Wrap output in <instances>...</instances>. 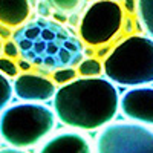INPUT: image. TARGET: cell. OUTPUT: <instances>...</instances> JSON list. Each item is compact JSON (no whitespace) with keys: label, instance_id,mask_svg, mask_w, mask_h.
Wrapping results in <instances>:
<instances>
[{"label":"cell","instance_id":"1","mask_svg":"<svg viewBox=\"0 0 153 153\" xmlns=\"http://www.w3.org/2000/svg\"><path fill=\"white\" fill-rule=\"evenodd\" d=\"M57 118L78 130H97L107 126L120 110V94L109 80L84 76L66 83L55 92Z\"/></svg>","mask_w":153,"mask_h":153},{"label":"cell","instance_id":"2","mask_svg":"<svg viewBox=\"0 0 153 153\" xmlns=\"http://www.w3.org/2000/svg\"><path fill=\"white\" fill-rule=\"evenodd\" d=\"M22 58L43 69L74 68L83 61L84 48L80 37L61 23L35 19L22 25L12 34Z\"/></svg>","mask_w":153,"mask_h":153},{"label":"cell","instance_id":"3","mask_svg":"<svg viewBox=\"0 0 153 153\" xmlns=\"http://www.w3.org/2000/svg\"><path fill=\"white\" fill-rule=\"evenodd\" d=\"M106 76L121 86L153 83V38L130 34L104 58Z\"/></svg>","mask_w":153,"mask_h":153},{"label":"cell","instance_id":"4","mask_svg":"<svg viewBox=\"0 0 153 153\" xmlns=\"http://www.w3.org/2000/svg\"><path fill=\"white\" fill-rule=\"evenodd\" d=\"M54 127V112L31 101L5 107L0 113V138L11 147H34L43 141Z\"/></svg>","mask_w":153,"mask_h":153},{"label":"cell","instance_id":"5","mask_svg":"<svg viewBox=\"0 0 153 153\" xmlns=\"http://www.w3.org/2000/svg\"><path fill=\"white\" fill-rule=\"evenodd\" d=\"M124 25V9L117 0H95L78 23V37L87 46H107Z\"/></svg>","mask_w":153,"mask_h":153},{"label":"cell","instance_id":"6","mask_svg":"<svg viewBox=\"0 0 153 153\" xmlns=\"http://www.w3.org/2000/svg\"><path fill=\"white\" fill-rule=\"evenodd\" d=\"M95 153H153V130L136 123L107 124L97 136Z\"/></svg>","mask_w":153,"mask_h":153},{"label":"cell","instance_id":"7","mask_svg":"<svg viewBox=\"0 0 153 153\" xmlns=\"http://www.w3.org/2000/svg\"><path fill=\"white\" fill-rule=\"evenodd\" d=\"M120 109L126 118L153 126V87H135L120 98Z\"/></svg>","mask_w":153,"mask_h":153},{"label":"cell","instance_id":"8","mask_svg":"<svg viewBox=\"0 0 153 153\" xmlns=\"http://www.w3.org/2000/svg\"><path fill=\"white\" fill-rule=\"evenodd\" d=\"M12 91L23 101H48L55 95V84L43 75L23 72L16 76Z\"/></svg>","mask_w":153,"mask_h":153},{"label":"cell","instance_id":"9","mask_svg":"<svg viewBox=\"0 0 153 153\" xmlns=\"http://www.w3.org/2000/svg\"><path fill=\"white\" fill-rule=\"evenodd\" d=\"M37 153H92V147L78 132H60L49 138Z\"/></svg>","mask_w":153,"mask_h":153},{"label":"cell","instance_id":"10","mask_svg":"<svg viewBox=\"0 0 153 153\" xmlns=\"http://www.w3.org/2000/svg\"><path fill=\"white\" fill-rule=\"evenodd\" d=\"M31 0H0V25L16 29L31 17Z\"/></svg>","mask_w":153,"mask_h":153},{"label":"cell","instance_id":"11","mask_svg":"<svg viewBox=\"0 0 153 153\" xmlns=\"http://www.w3.org/2000/svg\"><path fill=\"white\" fill-rule=\"evenodd\" d=\"M136 11L146 32L153 38V0H136Z\"/></svg>","mask_w":153,"mask_h":153},{"label":"cell","instance_id":"12","mask_svg":"<svg viewBox=\"0 0 153 153\" xmlns=\"http://www.w3.org/2000/svg\"><path fill=\"white\" fill-rule=\"evenodd\" d=\"M76 72L81 76H98L103 72V65L97 58H86L78 65Z\"/></svg>","mask_w":153,"mask_h":153},{"label":"cell","instance_id":"13","mask_svg":"<svg viewBox=\"0 0 153 153\" xmlns=\"http://www.w3.org/2000/svg\"><path fill=\"white\" fill-rule=\"evenodd\" d=\"M12 84L9 83L8 76L0 72V112H2L12 98Z\"/></svg>","mask_w":153,"mask_h":153},{"label":"cell","instance_id":"14","mask_svg":"<svg viewBox=\"0 0 153 153\" xmlns=\"http://www.w3.org/2000/svg\"><path fill=\"white\" fill-rule=\"evenodd\" d=\"M46 2L54 9L65 12V14H69V12H74L80 8L83 0H46Z\"/></svg>","mask_w":153,"mask_h":153},{"label":"cell","instance_id":"15","mask_svg":"<svg viewBox=\"0 0 153 153\" xmlns=\"http://www.w3.org/2000/svg\"><path fill=\"white\" fill-rule=\"evenodd\" d=\"M78 75L74 68H61V69H55L52 72V78L57 84H66L75 80V76Z\"/></svg>","mask_w":153,"mask_h":153},{"label":"cell","instance_id":"16","mask_svg":"<svg viewBox=\"0 0 153 153\" xmlns=\"http://www.w3.org/2000/svg\"><path fill=\"white\" fill-rule=\"evenodd\" d=\"M0 72L6 76H17L20 69L19 65L9 57H0Z\"/></svg>","mask_w":153,"mask_h":153},{"label":"cell","instance_id":"17","mask_svg":"<svg viewBox=\"0 0 153 153\" xmlns=\"http://www.w3.org/2000/svg\"><path fill=\"white\" fill-rule=\"evenodd\" d=\"M2 51H3L5 57H9V58H12V60L17 58V57L20 55V51H19V48H17V45H16L14 40H6Z\"/></svg>","mask_w":153,"mask_h":153},{"label":"cell","instance_id":"18","mask_svg":"<svg viewBox=\"0 0 153 153\" xmlns=\"http://www.w3.org/2000/svg\"><path fill=\"white\" fill-rule=\"evenodd\" d=\"M124 12L127 11L129 14H132V12L136 11V0H124Z\"/></svg>","mask_w":153,"mask_h":153},{"label":"cell","instance_id":"19","mask_svg":"<svg viewBox=\"0 0 153 153\" xmlns=\"http://www.w3.org/2000/svg\"><path fill=\"white\" fill-rule=\"evenodd\" d=\"M19 69L23 71V72H29V71L32 69V65H31L28 60L22 58V60H19Z\"/></svg>","mask_w":153,"mask_h":153},{"label":"cell","instance_id":"20","mask_svg":"<svg viewBox=\"0 0 153 153\" xmlns=\"http://www.w3.org/2000/svg\"><path fill=\"white\" fill-rule=\"evenodd\" d=\"M123 28H124V31H126V34H132V31H133V20H130V19H124V25H123Z\"/></svg>","mask_w":153,"mask_h":153},{"label":"cell","instance_id":"21","mask_svg":"<svg viewBox=\"0 0 153 153\" xmlns=\"http://www.w3.org/2000/svg\"><path fill=\"white\" fill-rule=\"evenodd\" d=\"M0 153H28L25 149H17V147H12V149H2Z\"/></svg>","mask_w":153,"mask_h":153},{"label":"cell","instance_id":"22","mask_svg":"<svg viewBox=\"0 0 153 153\" xmlns=\"http://www.w3.org/2000/svg\"><path fill=\"white\" fill-rule=\"evenodd\" d=\"M12 34H11V31H9V28H6V26H3V25H0V38H8V37H11Z\"/></svg>","mask_w":153,"mask_h":153},{"label":"cell","instance_id":"23","mask_svg":"<svg viewBox=\"0 0 153 153\" xmlns=\"http://www.w3.org/2000/svg\"><path fill=\"white\" fill-rule=\"evenodd\" d=\"M2 49H3V45H2V40H0V52H2Z\"/></svg>","mask_w":153,"mask_h":153}]
</instances>
